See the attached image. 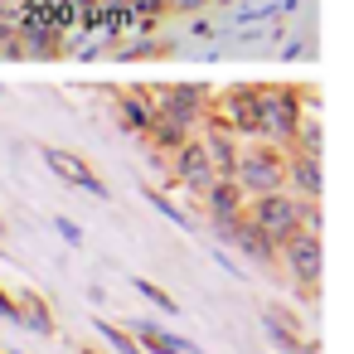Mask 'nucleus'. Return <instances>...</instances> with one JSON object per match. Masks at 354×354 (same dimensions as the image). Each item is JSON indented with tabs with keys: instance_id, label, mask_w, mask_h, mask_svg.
<instances>
[{
	"instance_id": "nucleus-1",
	"label": "nucleus",
	"mask_w": 354,
	"mask_h": 354,
	"mask_svg": "<svg viewBox=\"0 0 354 354\" xmlns=\"http://www.w3.org/2000/svg\"><path fill=\"white\" fill-rule=\"evenodd\" d=\"M243 218L262 233V238H272L277 248L291 238V233H301V218H306V199H296V194H281V189H272V194H252L248 204H243Z\"/></svg>"
},
{
	"instance_id": "nucleus-2",
	"label": "nucleus",
	"mask_w": 354,
	"mask_h": 354,
	"mask_svg": "<svg viewBox=\"0 0 354 354\" xmlns=\"http://www.w3.org/2000/svg\"><path fill=\"white\" fill-rule=\"evenodd\" d=\"M151 112L165 117V122H175L180 131H194V127L204 122V112H209V93H204V88H185V83H175V88H165V93L156 97Z\"/></svg>"
},
{
	"instance_id": "nucleus-3",
	"label": "nucleus",
	"mask_w": 354,
	"mask_h": 354,
	"mask_svg": "<svg viewBox=\"0 0 354 354\" xmlns=\"http://www.w3.org/2000/svg\"><path fill=\"white\" fill-rule=\"evenodd\" d=\"M233 180L243 185V194H272V189H281L286 165H281V156H272V151L238 156V160H233Z\"/></svg>"
},
{
	"instance_id": "nucleus-4",
	"label": "nucleus",
	"mask_w": 354,
	"mask_h": 354,
	"mask_svg": "<svg viewBox=\"0 0 354 354\" xmlns=\"http://www.w3.org/2000/svg\"><path fill=\"white\" fill-rule=\"evenodd\" d=\"M277 257H286V267H291V277L296 281H306V286H315L320 281V272H325V248H320V233H291L281 248H277Z\"/></svg>"
},
{
	"instance_id": "nucleus-5",
	"label": "nucleus",
	"mask_w": 354,
	"mask_h": 354,
	"mask_svg": "<svg viewBox=\"0 0 354 354\" xmlns=\"http://www.w3.org/2000/svg\"><path fill=\"white\" fill-rule=\"evenodd\" d=\"M262 136L272 141H296V127H301V107H296V93H277V88H262Z\"/></svg>"
},
{
	"instance_id": "nucleus-6",
	"label": "nucleus",
	"mask_w": 354,
	"mask_h": 354,
	"mask_svg": "<svg viewBox=\"0 0 354 354\" xmlns=\"http://www.w3.org/2000/svg\"><path fill=\"white\" fill-rule=\"evenodd\" d=\"M39 156H44V165H49V170H54L59 180H68V185L88 189L93 199H112V194H107V180H102V175H97L93 165H83V160H78L73 151H64V146H44Z\"/></svg>"
},
{
	"instance_id": "nucleus-7",
	"label": "nucleus",
	"mask_w": 354,
	"mask_h": 354,
	"mask_svg": "<svg viewBox=\"0 0 354 354\" xmlns=\"http://www.w3.org/2000/svg\"><path fill=\"white\" fill-rule=\"evenodd\" d=\"M262 88H228L223 93V122L233 136H262Z\"/></svg>"
},
{
	"instance_id": "nucleus-8",
	"label": "nucleus",
	"mask_w": 354,
	"mask_h": 354,
	"mask_svg": "<svg viewBox=\"0 0 354 354\" xmlns=\"http://www.w3.org/2000/svg\"><path fill=\"white\" fill-rule=\"evenodd\" d=\"M286 180H291V189H296V199H306V204H320V194H325V175H320V156H306V151H296V156L286 160Z\"/></svg>"
},
{
	"instance_id": "nucleus-9",
	"label": "nucleus",
	"mask_w": 354,
	"mask_h": 354,
	"mask_svg": "<svg viewBox=\"0 0 354 354\" xmlns=\"http://www.w3.org/2000/svg\"><path fill=\"white\" fill-rule=\"evenodd\" d=\"M175 175H180L185 185H194L199 194L209 189V180H214V160H209L204 141H185V146H175Z\"/></svg>"
},
{
	"instance_id": "nucleus-10",
	"label": "nucleus",
	"mask_w": 354,
	"mask_h": 354,
	"mask_svg": "<svg viewBox=\"0 0 354 354\" xmlns=\"http://www.w3.org/2000/svg\"><path fill=\"white\" fill-rule=\"evenodd\" d=\"M204 204H209V214H243L248 194H243V185H238L233 175H218V180H209Z\"/></svg>"
},
{
	"instance_id": "nucleus-11",
	"label": "nucleus",
	"mask_w": 354,
	"mask_h": 354,
	"mask_svg": "<svg viewBox=\"0 0 354 354\" xmlns=\"http://www.w3.org/2000/svg\"><path fill=\"white\" fill-rule=\"evenodd\" d=\"M233 248H238L243 257H252L257 267H277V243H272V238H262L248 218H243V228L233 233Z\"/></svg>"
},
{
	"instance_id": "nucleus-12",
	"label": "nucleus",
	"mask_w": 354,
	"mask_h": 354,
	"mask_svg": "<svg viewBox=\"0 0 354 354\" xmlns=\"http://www.w3.org/2000/svg\"><path fill=\"white\" fill-rule=\"evenodd\" d=\"M136 344H146L151 354H185V349H189V339L165 335L160 325H136Z\"/></svg>"
},
{
	"instance_id": "nucleus-13",
	"label": "nucleus",
	"mask_w": 354,
	"mask_h": 354,
	"mask_svg": "<svg viewBox=\"0 0 354 354\" xmlns=\"http://www.w3.org/2000/svg\"><path fill=\"white\" fill-rule=\"evenodd\" d=\"M117 127L131 131V136H141V131L151 127V107H146L141 97H117Z\"/></svg>"
},
{
	"instance_id": "nucleus-14",
	"label": "nucleus",
	"mask_w": 354,
	"mask_h": 354,
	"mask_svg": "<svg viewBox=\"0 0 354 354\" xmlns=\"http://www.w3.org/2000/svg\"><path fill=\"white\" fill-rule=\"evenodd\" d=\"M262 330H267V339H272L281 354H306V344L296 339V330H291V325H281V320H277V310H267V315H262Z\"/></svg>"
},
{
	"instance_id": "nucleus-15",
	"label": "nucleus",
	"mask_w": 354,
	"mask_h": 354,
	"mask_svg": "<svg viewBox=\"0 0 354 354\" xmlns=\"http://www.w3.org/2000/svg\"><path fill=\"white\" fill-rule=\"evenodd\" d=\"M20 325H30L35 335H54V315L44 310L39 296H25V301H20Z\"/></svg>"
},
{
	"instance_id": "nucleus-16",
	"label": "nucleus",
	"mask_w": 354,
	"mask_h": 354,
	"mask_svg": "<svg viewBox=\"0 0 354 354\" xmlns=\"http://www.w3.org/2000/svg\"><path fill=\"white\" fill-rule=\"evenodd\" d=\"M97 335H102L117 354H146V349L136 344V335H131V330H122V325H112V320H97Z\"/></svg>"
},
{
	"instance_id": "nucleus-17",
	"label": "nucleus",
	"mask_w": 354,
	"mask_h": 354,
	"mask_svg": "<svg viewBox=\"0 0 354 354\" xmlns=\"http://www.w3.org/2000/svg\"><path fill=\"white\" fill-rule=\"evenodd\" d=\"M131 286H136V291H141V296H146V301H151V306H160V310H165V315H180V301H175V296H170V291H160V286H156V281H146V277H131Z\"/></svg>"
},
{
	"instance_id": "nucleus-18",
	"label": "nucleus",
	"mask_w": 354,
	"mask_h": 354,
	"mask_svg": "<svg viewBox=\"0 0 354 354\" xmlns=\"http://www.w3.org/2000/svg\"><path fill=\"white\" fill-rule=\"evenodd\" d=\"M49 223H54V233H64V243H68V248H83V243H88V238H83V228H78L68 214H54Z\"/></svg>"
},
{
	"instance_id": "nucleus-19",
	"label": "nucleus",
	"mask_w": 354,
	"mask_h": 354,
	"mask_svg": "<svg viewBox=\"0 0 354 354\" xmlns=\"http://www.w3.org/2000/svg\"><path fill=\"white\" fill-rule=\"evenodd\" d=\"M146 199H151V204H156V209H160V214H165V218H175V223H180V228H189V214H180V209H175V204H170V199H165V194H156V189H146Z\"/></svg>"
},
{
	"instance_id": "nucleus-20",
	"label": "nucleus",
	"mask_w": 354,
	"mask_h": 354,
	"mask_svg": "<svg viewBox=\"0 0 354 354\" xmlns=\"http://www.w3.org/2000/svg\"><path fill=\"white\" fill-rule=\"evenodd\" d=\"M0 315H6V320H20V301H10L6 291H0Z\"/></svg>"
},
{
	"instance_id": "nucleus-21",
	"label": "nucleus",
	"mask_w": 354,
	"mask_h": 354,
	"mask_svg": "<svg viewBox=\"0 0 354 354\" xmlns=\"http://www.w3.org/2000/svg\"><path fill=\"white\" fill-rule=\"evenodd\" d=\"M185 354H204V349H194V344H189V349H185Z\"/></svg>"
},
{
	"instance_id": "nucleus-22",
	"label": "nucleus",
	"mask_w": 354,
	"mask_h": 354,
	"mask_svg": "<svg viewBox=\"0 0 354 354\" xmlns=\"http://www.w3.org/2000/svg\"><path fill=\"white\" fill-rule=\"evenodd\" d=\"M88 354H97V349H88Z\"/></svg>"
},
{
	"instance_id": "nucleus-23",
	"label": "nucleus",
	"mask_w": 354,
	"mask_h": 354,
	"mask_svg": "<svg viewBox=\"0 0 354 354\" xmlns=\"http://www.w3.org/2000/svg\"><path fill=\"white\" fill-rule=\"evenodd\" d=\"M15 354H20V349H15Z\"/></svg>"
}]
</instances>
